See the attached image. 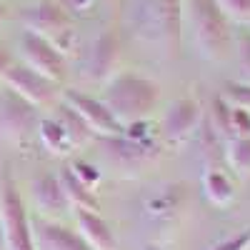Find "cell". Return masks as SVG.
<instances>
[{
	"mask_svg": "<svg viewBox=\"0 0 250 250\" xmlns=\"http://www.w3.org/2000/svg\"><path fill=\"white\" fill-rule=\"evenodd\" d=\"M62 105H68L73 113L80 115V120L98 135H123L125 128L118 123V118L108 110V105L100 98H90L80 90H62Z\"/></svg>",
	"mask_w": 250,
	"mask_h": 250,
	"instance_id": "obj_8",
	"label": "cell"
},
{
	"mask_svg": "<svg viewBox=\"0 0 250 250\" xmlns=\"http://www.w3.org/2000/svg\"><path fill=\"white\" fill-rule=\"evenodd\" d=\"M135 35L163 55H178L183 33V0H133Z\"/></svg>",
	"mask_w": 250,
	"mask_h": 250,
	"instance_id": "obj_1",
	"label": "cell"
},
{
	"mask_svg": "<svg viewBox=\"0 0 250 250\" xmlns=\"http://www.w3.org/2000/svg\"><path fill=\"white\" fill-rule=\"evenodd\" d=\"M248 248H250V228L235 233L233 238H225V240L215 243L210 250H248Z\"/></svg>",
	"mask_w": 250,
	"mask_h": 250,
	"instance_id": "obj_24",
	"label": "cell"
},
{
	"mask_svg": "<svg viewBox=\"0 0 250 250\" xmlns=\"http://www.w3.org/2000/svg\"><path fill=\"white\" fill-rule=\"evenodd\" d=\"M203 110L193 98H180L163 115V133L170 143H185L200 125Z\"/></svg>",
	"mask_w": 250,
	"mask_h": 250,
	"instance_id": "obj_11",
	"label": "cell"
},
{
	"mask_svg": "<svg viewBox=\"0 0 250 250\" xmlns=\"http://www.w3.org/2000/svg\"><path fill=\"white\" fill-rule=\"evenodd\" d=\"M118 65V40L115 35L105 33L95 40L90 53V75L95 80H110L113 70Z\"/></svg>",
	"mask_w": 250,
	"mask_h": 250,
	"instance_id": "obj_14",
	"label": "cell"
},
{
	"mask_svg": "<svg viewBox=\"0 0 250 250\" xmlns=\"http://www.w3.org/2000/svg\"><path fill=\"white\" fill-rule=\"evenodd\" d=\"M203 190H205L208 200H210L213 205H220V208L228 205L235 195L230 178H228L225 173H220V170H208L203 175Z\"/></svg>",
	"mask_w": 250,
	"mask_h": 250,
	"instance_id": "obj_16",
	"label": "cell"
},
{
	"mask_svg": "<svg viewBox=\"0 0 250 250\" xmlns=\"http://www.w3.org/2000/svg\"><path fill=\"white\" fill-rule=\"evenodd\" d=\"M58 180H60V188H62V193H65V198H68L70 208H85V210H100V208H98V200H95V195H93V188H88L85 183H83V180H80V178L70 170V165L60 170Z\"/></svg>",
	"mask_w": 250,
	"mask_h": 250,
	"instance_id": "obj_15",
	"label": "cell"
},
{
	"mask_svg": "<svg viewBox=\"0 0 250 250\" xmlns=\"http://www.w3.org/2000/svg\"><path fill=\"white\" fill-rule=\"evenodd\" d=\"M210 128L215 130V135L230 140L233 138V108L223 95H218L213 100V108H210Z\"/></svg>",
	"mask_w": 250,
	"mask_h": 250,
	"instance_id": "obj_17",
	"label": "cell"
},
{
	"mask_svg": "<svg viewBox=\"0 0 250 250\" xmlns=\"http://www.w3.org/2000/svg\"><path fill=\"white\" fill-rule=\"evenodd\" d=\"M158 98H160V88L153 80L133 73H120L108 80L105 93H103L100 100L105 103L108 110L125 128V125H135L148 118L150 110L158 105Z\"/></svg>",
	"mask_w": 250,
	"mask_h": 250,
	"instance_id": "obj_2",
	"label": "cell"
},
{
	"mask_svg": "<svg viewBox=\"0 0 250 250\" xmlns=\"http://www.w3.org/2000/svg\"><path fill=\"white\" fill-rule=\"evenodd\" d=\"M23 25L28 33H35L38 38L48 40L50 45H55L62 55L73 43V20L70 15L58 8L50 0H43L33 8L23 13Z\"/></svg>",
	"mask_w": 250,
	"mask_h": 250,
	"instance_id": "obj_5",
	"label": "cell"
},
{
	"mask_svg": "<svg viewBox=\"0 0 250 250\" xmlns=\"http://www.w3.org/2000/svg\"><path fill=\"white\" fill-rule=\"evenodd\" d=\"M38 125V108L10 88L0 90V135L10 143H23Z\"/></svg>",
	"mask_w": 250,
	"mask_h": 250,
	"instance_id": "obj_7",
	"label": "cell"
},
{
	"mask_svg": "<svg viewBox=\"0 0 250 250\" xmlns=\"http://www.w3.org/2000/svg\"><path fill=\"white\" fill-rule=\"evenodd\" d=\"M225 158L240 175L250 173V138H230L225 145Z\"/></svg>",
	"mask_w": 250,
	"mask_h": 250,
	"instance_id": "obj_19",
	"label": "cell"
},
{
	"mask_svg": "<svg viewBox=\"0 0 250 250\" xmlns=\"http://www.w3.org/2000/svg\"><path fill=\"white\" fill-rule=\"evenodd\" d=\"M188 8H190L195 45L203 53V58L225 60L235 45V38L230 23L215 5V0H188Z\"/></svg>",
	"mask_w": 250,
	"mask_h": 250,
	"instance_id": "obj_3",
	"label": "cell"
},
{
	"mask_svg": "<svg viewBox=\"0 0 250 250\" xmlns=\"http://www.w3.org/2000/svg\"><path fill=\"white\" fill-rule=\"evenodd\" d=\"M233 138H250V113L248 110L233 108Z\"/></svg>",
	"mask_w": 250,
	"mask_h": 250,
	"instance_id": "obj_25",
	"label": "cell"
},
{
	"mask_svg": "<svg viewBox=\"0 0 250 250\" xmlns=\"http://www.w3.org/2000/svg\"><path fill=\"white\" fill-rule=\"evenodd\" d=\"M0 243L5 250H35L30 215L8 165L0 168Z\"/></svg>",
	"mask_w": 250,
	"mask_h": 250,
	"instance_id": "obj_4",
	"label": "cell"
},
{
	"mask_svg": "<svg viewBox=\"0 0 250 250\" xmlns=\"http://www.w3.org/2000/svg\"><path fill=\"white\" fill-rule=\"evenodd\" d=\"M30 193H33V203H35V210L40 213V218H60L65 210H70V203L65 198L60 188L58 175H40L33 180L30 185Z\"/></svg>",
	"mask_w": 250,
	"mask_h": 250,
	"instance_id": "obj_12",
	"label": "cell"
},
{
	"mask_svg": "<svg viewBox=\"0 0 250 250\" xmlns=\"http://www.w3.org/2000/svg\"><path fill=\"white\" fill-rule=\"evenodd\" d=\"M3 20H5V5L0 3V23H3Z\"/></svg>",
	"mask_w": 250,
	"mask_h": 250,
	"instance_id": "obj_28",
	"label": "cell"
},
{
	"mask_svg": "<svg viewBox=\"0 0 250 250\" xmlns=\"http://www.w3.org/2000/svg\"><path fill=\"white\" fill-rule=\"evenodd\" d=\"M78 235L88 243L90 250H115V235L110 225L100 218L98 210H85V208H73Z\"/></svg>",
	"mask_w": 250,
	"mask_h": 250,
	"instance_id": "obj_13",
	"label": "cell"
},
{
	"mask_svg": "<svg viewBox=\"0 0 250 250\" xmlns=\"http://www.w3.org/2000/svg\"><path fill=\"white\" fill-rule=\"evenodd\" d=\"M235 53L240 65V83L250 85V33H240L235 38Z\"/></svg>",
	"mask_w": 250,
	"mask_h": 250,
	"instance_id": "obj_23",
	"label": "cell"
},
{
	"mask_svg": "<svg viewBox=\"0 0 250 250\" xmlns=\"http://www.w3.org/2000/svg\"><path fill=\"white\" fill-rule=\"evenodd\" d=\"M145 250H158V248H150V245H148V248H145Z\"/></svg>",
	"mask_w": 250,
	"mask_h": 250,
	"instance_id": "obj_29",
	"label": "cell"
},
{
	"mask_svg": "<svg viewBox=\"0 0 250 250\" xmlns=\"http://www.w3.org/2000/svg\"><path fill=\"white\" fill-rule=\"evenodd\" d=\"M70 3H73L75 8H80V10H85V8L93 3V0H70Z\"/></svg>",
	"mask_w": 250,
	"mask_h": 250,
	"instance_id": "obj_27",
	"label": "cell"
},
{
	"mask_svg": "<svg viewBox=\"0 0 250 250\" xmlns=\"http://www.w3.org/2000/svg\"><path fill=\"white\" fill-rule=\"evenodd\" d=\"M30 230H33V245L35 250H90L75 230H68L60 223H53L48 218L30 215Z\"/></svg>",
	"mask_w": 250,
	"mask_h": 250,
	"instance_id": "obj_10",
	"label": "cell"
},
{
	"mask_svg": "<svg viewBox=\"0 0 250 250\" xmlns=\"http://www.w3.org/2000/svg\"><path fill=\"white\" fill-rule=\"evenodd\" d=\"M215 5L230 25H250V0H215Z\"/></svg>",
	"mask_w": 250,
	"mask_h": 250,
	"instance_id": "obj_21",
	"label": "cell"
},
{
	"mask_svg": "<svg viewBox=\"0 0 250 250\" xmlns=\"http://www.w3.org/2000/svg\"><path fill=\"white\" fill-rule=\"evenodd\" d=\"M10 65H13V62H10V55H8L5 50H0V78H5V73H8Z\"/></svg>",
	"mask_w": 250,
	"mask_h": 250,
	"instance_id": "obj_26",
	"label": "cell"
},
{
	"mask_svg": "<svg viewBox=\"0 0 250 250\" xmlns=\"http://www.w3.org/2000/svg\"><path fill=\"white\" fill-rule=\"evenodd\" d=\"M3 80H5V88L18 93L20 98H25L35 108L50 105L58 95V83L43 78L40 73L30 70L28 65H10Z\"/></svg>",
	"mask_w": 250,
	"mask_h": 250,
	"instance_id": "obj_9",
	"label": "cell"
},
{
	"mask_svg": "<svg viewBox=\"0 0 250 250\" xmlns=\"http://www.w3.org/2000/svg\"><path fill=\"white\" fill-rule=\"evenodd\" d=\"M58 123L65 128V135H68V140H70V145H83L90 135H93V130L88 128L85 123L80 120V115L78 113H73L68 105H62L60 108V113H58Z\"/></svg>",
	"mask_w": 250,
	"mask_h": 250,
	"instance_id": "obj_18",
	"label": "cell"
},
{
	"mask_svg": "<svg viewBox=\"0 0 250 250\" xmlns=\"http://www.w3.org/2000/svg\"><path fill=\"white\" fill-rule=\"evenodd\" d=\"M0 245H3V243H0Z\"/></svg>",
	"mask_w": 250,
	"mask_h": 250,
	"instance_id": "obj_30",
	"label": "cell"
},
{
	"mask_svg": "<svg viewBox=\"0 0 250 250\" xmlns=\"http://www.w3.org/2000/svg\"><path fill=\"white\" fill-rule=\"evenodd\" d=\"M38 128H40V138H43V143L48 145L50 150L62 153L65 148H70V140H68V135H65V128L58 123V118H53V120H40Z\"/></svg>",
	"mask_w": 250,
	"mask_h": 250,
	"instance_id": "obj_20",
	"label": "cell"
},
{
	"mask_svg": "<svg viewBox=\"0 0 250 250\" xmlns=\"http://www.w3.org/2000/svg\"><path fill=\"white\" fill-rule=\"evenodd\" d=\"M233 108H240V110H248L250 113V85L248 83H228L220 93Z\"/></svg>",
	"mask_w": 250,
	"mask_h": 250,
	"instance_id": "obj_22",
	"label": "cell"
},
{
	"mask_svg": "<svg viewBox=\"0 0 250 250\" xmlns=\"http://www.w3.org/2000/svg\"><path fill=\"white\" fill-rule=\"evenodd\" d=\"M18 53L23 58V65H28L30 70L40 73L43 78L60 83L65 78V55H62L55 45H50L48 40L38 38L35 33H23L18 40Z\"/></svg>",
	"mask_w": 250,
	"mask_h": 250,
	"instance_id": "obj_6",
	"label": "cell"
}]
</instances>
